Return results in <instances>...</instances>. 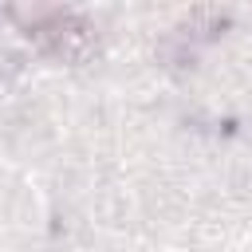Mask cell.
<instances>
[{
    "label": "cell",
    "mask_w": 252,
    "mask_h": 252,
    "mask_svg": "<svg viewBox=\"0 0 252 252\" xmlns=\"http://www.w3.org/2000/svg\"><path fill=\"white\" fill-rule=\"evenodd\" d=\"M28 39H35L47 55L63 59V63H79L98 47L94 24L83 20L79 12H63V8H47V12H32L28 20Z\"/></svg>",
    "instance_id": "1"
}]
</instances>
